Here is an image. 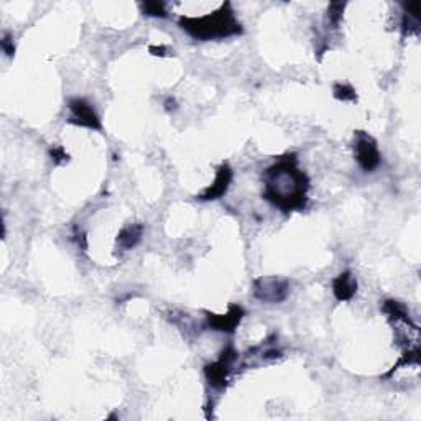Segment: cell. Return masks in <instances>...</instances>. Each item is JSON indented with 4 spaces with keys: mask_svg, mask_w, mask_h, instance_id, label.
I'll list each match as a JSON object with an SVG mask.
<instances>
[{
    "mask_svg": "<svg viewBox=\"0 0 421 421\" xmlns=\"http://www.w3.org/2000/svg\"><path fill=\"white\" fill-rule=\"evenodd\" d=\"M264 198L284 213L306 208L310 179L298 168L295 155L281 158L265 172Z\"/></svg>",
    "mask_w": 421,
    "mask_h": 421,
    "instance_id": "6da1fadb",
    "label": "cell"
},
{
    "mask_svg": "<svg viewBox=\"0 0 421 421\" xmlns=\"http://www.w3.org/2000/svg\"><path fill=\"white\" fill-rule=\"evenodd\" d=\"M178 25L189 37L201 40V42L234 37L244 32L229 2H225L218 12L208 13L204 17H181Z\"/></svg>",
    "mask_w": 421,
    "mask_h": 421,
    "instance_id": "7a4b0ae2",
    "label": "cell"
},
{
    "mask_svg": "<svg viewBox=\"0 0 421 421\" xmlns=\"http://www.w3.org/2000/svg\"><path fill=\"white\" fill-rule=\"evenodd\" d=\"M290 295L288 280L279 276H260L254 281V296L262 303L276 305Z\"/></svg>",
    "mask_w": 421,
    "mask_h": 421,
    "instance_id": "3957f363",
    "label": "cell"
},
{
    "mask_svg": "<svg viewBox=\"0 0 421 421\" xmlns=\"http://www.w3.org/2000/svg\"><path fill=\"white\" fill-rule=\"evenodd\" d=\"M237 356L239 354L234 347H228L224 349L218 361L208 364L206 369H204V374H206V378L211 387L224 388L225 385H228L229 376L230 372H232L235 361H237Z\"/></svg>",
    "mask_w": 421,
    "mask_h": 421,
    "instance_id": "277c9868",
    "label": "cell"
},
{
    "mask_svg": "<svg viewBox=\"0 0 421 421\" xmlns=\"http://www.w3.org/2000/svg\"><path fill=\"white\" fill-rule=\"evenodd\" d=\"M354 153L356 160L364 172H374L380 165V152L377 142L366 132L359 130L356 133V142H354Z\"/></svg>",
    "mask_w": 421,
    "mask_h": 421,
    "instance_id": "5b68a950",
    "label": "cell"
},
{
    "mask_svg": "<svg viewBox=\"0 0 421 421\" xmlns=\"http://www.w3.org/2000/svg\"><path fill=\"white\" fill-rule=\"evenodd\" d=\"M68 106L71 111L69 124L87 127L92 128V130H101L102 124L99 116L96 114V111L92 109V106L86 99H83V97H74V99H69Z\"/></svg>",
    "mask_w": 421,
    "mask_h": 421,
    "instance_id": "8992f818",
    "label": "cell"
},
{
    "mask_svg": "<svg viewBox=\"0 0 421 421\" xmlns=\"http://www.w3.org/2000/svg\"><path fill=\"white\" fill-rule=\"evenodd\" d=\"M244 310L242 306L239 305H230L229 311L225 315H213V313H206L208 318V326L214 331H220V332H234L237 330V326L240 325L244 318Z\"/></svg>",
    "mask_w": 421,
    "mask_h": 421,
    "instance_id": "52a82bcc",
    "label": "cell"
},
{
    "mask_svg": "<svg viewBox=\"0 0 421 421\" xmlns=\"http://www.w3.org/2000/svg\"><path fill=\"white\" fill-rule=\"evenodd\" d=\"M232 178H234L232 168H230L228 163H223V165L218 168L214 183L211 184L209 188L204 189V193L199 196V199H201V201H214V199L223 198L224 194L228 193L230 183H232Z\"/></svg>",
    "mask_w": 421,
    "mask_h": 421,
    "instance_id": "ba28073f",
    "label": "cell"
},
{
    "mask_svg": "<svg viewBox=\"0 0 421 421\" xmlns=\"http://www.w3.org/2000/svg\"><path fill=\"white\" fill-rule=\"evenodd\" d=\"M332 293L337 301H349L357 293V280L351 271H342L332 281Z\"/></svg>",
    "mask_w": 421,
    "mask_h": 421,
    "instance_id": "9c48e42d",
    "label": "cell"
},
{
    "mask_svg": "<svg viewBox=\"0 0 421 421\" xmlns=\"http://www.w3.org/2000/svg\"><path fill=\"white\" fill-rule=\"evenodd\" d=\"M142 235H143L142 224H128L120 230L119 235H117V245H119L122 250H130L133 247H137L138 242L142 240Z\"/></svg>",
    "mask_w": 421,
    "mask_h": 421,
    "instance_id": "30bf717a",
    "label": "cell"
},
{
    "mask_svg": "<svg viewBox=\"0 0 421 421\" xmlns=\"http://www.w3.org/2000/svg\"><path fill=\"white\" fill-rule=\"evenodd\" d=\"M383 313H387L390 320H395V321H402L405 325H413L412 318L408 315V310L407 306L402 305L400 301H395V300H387L383 303L382 306Z\"/></svg>",
    "mask_w": 421,
    "mask_h": 421,
    "instance_id": "8fae6325",
    "label": "cell"
},
{
    "mask_svg": "<svg viewBox=\"0 0 421 421\" xmlns=\"http://www.w3.org/2000/svg\"><path fill=\"white\" fill-rule=\"evenodd\" d=\"M335 97L337 101H342V102H352V101H357V94H356V89L351 84H341L337 83L335 84Z\"/></svg>",
    "mask_w": 421,
    "mask_h": 421,
    "instance_id": "7c38bea8",
    "label": "cell"
},
{
    "mask_svg": "<svg viewBox=\"0 0 421 421\" xmlns=\"http://www.w3.org/2000/svg\"><path fill=\"white\" fill-rule=\"evenodd\" d=\"M142 10H143V13L148 15V17H160V18L167 17V9H165V4L163 2L142 4Z\"/></svg>",
    "mask_w": 421,
    "mask_h": 421,
    "instance_id": "4fadbf2b",
    "label": "cell"
},
{
    "mask_svg": "<svg viewBox=\"0 0 421 421\" xmlns=\"http://www.w3.org/2000/svg\"><path fill=\"white\" fill-rule=\"evenodd\" d=\"M344 7H346V4H331L330 9H327V22L332 28H336L339 23H341V18H342V12H344Z\"/></svg>",
    "mask_w": 421,
    "mask_h": 421,
    "instance_id": "5bb4252c",
    "label": "cell"
},
{
    "mask_svg": "<svg viewBox=\"0 0 421 421\" xmlns=\"http://www.w3.org/2000/svg\"><path fill=\"white\" fill-rule=\"evenodd\" d=\"M51 160H53L56 165H64V163L69 162V155L64 152L63 147H55L50 150Z\"/></svg>",
    "mask_w": 421,
    "mask_h": 421,
    "instance_id": "9a60e30c",
    "label": "cell"
},
{
    "mask_svg": "<svg viewBox=\"0 0 421 421\" xmlns=\"http://www.w3.org/2000/svg\"><path fill=\"white\" fill-rule=\"evenodd\" d=\"M2 50L7 53V56H13L15 55V46H13V42L10 40L9 35H5L4 40H2Z\"/></svg>",
    "mask_w": 421,
    "mask_h": 421,
    "instance_id": "2e32d148",
    "label": "cell"
}]
</instances>
